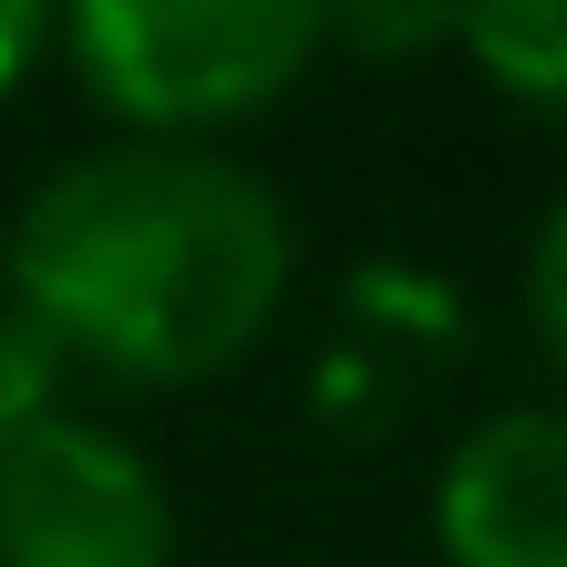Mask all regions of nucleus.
Wrapping results in <instances>:
<instances>
[{
    "mask_svg": "<svg viewBox=\"0 0 567 567\" xmlns=\"http://www.w3.org/2000/svg\"><path fill=\"white\" fill-rule=\"evenodd\" d=\"M11 316L116 389H200L264 347L295 295V221L200 137H116L63 158L11 221Z\"/></svg>",
    "mask_w": 567,
    "mask_h": 567,
    "instance_id": "f257e3e1",
    "label": "nucleus"
},
{
    "mask_svg": "<svg viewBox=\"0 0 567 567\" xmlns=\"http://www.w3.org/2000/svg\"><path fill=\"white\" fill-rule=\"evenodd\" d=\"M84 95L137 137H210L295 95L316 0H53Z\"/></svg>",
    "mask_w": 567,
    "mask_h": 567,
    "instance_id": "f03ea898",
    "label": "nucleus"
},
{
    "mask_svg": "<svg viewBox=\"0 0 567 567\" xmlns=\"http://www.w3.org/2000/svg\"><path fill=\"white\" fill-rule=\"evenodd\" d=\"M179 505L168 473L105 421H32L0 452V567H168Z\"/></svg>",
    "mask_w": 567,
    "mask_h": 567,
    "instance_id": "7ed1b4c3",
    "label": "nucleus"
},
{
    "mask_svg": "<svg viewBox=\"0 0 567 567\" xmlns=\"http://www.w3.org/2000/svg\"><path fill=\"white\" fill-rule=\"evenodd\" d=\"M431 536L452 567H567V421L547 400H515L452 442Z\"/></svg>",
    "mask_w": 567,
    "mask_h": 567,
    "instance_id": "20e7f679",
    "label": "nucleus"
},
{
    "mask_svg": "<svg viewBox=\"0 0 567 567\" xmlns=\"http://www.w3.org/2000/svg\"><path fill=\"white\" fill-rule=\"evenodd\" d=\"M452 295L431 274H389V264H368V274H347V295H337V347H326V368H316V400H326V421L337 431H389V421H410L421 410V389L452 368Z\"/></svg>",
    "mask_w": 567,
    "mask_h": 567,
    "instance_id": "39448f33",
    "label": "nucleus"
},
{
    "mask_svg": "<svg viewBox=\"0 0 567 567\" xmlns=\"http://www.w3.org/2000/svg\"><path fill=\"white\" fill-rule=\"evenodd\" d=\"M452 42L536 116L567 95V0H452Z\"/></svg>",
    "mask_w": 567,
    "mask_h": 567,
    "instance_id": "423d86ee",
    "label": "nucleus"
},
{
    "mask_svg": "<svg viewBox=\"0 0 567 567\" xmlns=\"http://www.w3.org/2000/svg\"><path fill=\"white\" fill-rule=\"evenodd\" d=\"M316 42L358 63H431L452 53V0H316Z\"/></svg>",
    "mask_w": 567,
    "mask_h": 567,
    "instance_id": "0eeeda50",
    "label": "nucleus"
},
{
    "mask_svg": "<svg viewBox=\"0 0 567 567\" xmlns=\"http://www.w3.org/2000/svg\"><path fill=\"white\" fill-rule=\"evenodd\" d=\"M53 389H63V358L42 347L32 316H11V305H0V452H11L32 421H53Z\"/></svg>",
    "mask_w": 567,
    "mask_h": 567,
    "instance_id": "6e6552de",
    "label": "nucleus"
},
{
    "mask_svg": "<svg viewBox=\"0 0 567 567\" xmlns=\"http://www.w3.org/2000/svg\"><path fill=\"white\" fill-rule=\"evenodd\" d=\"M557 264H567V221L547 210V221H536V274H526V337H536V358H557V347H567V305H557Z\"/></svg>",
    "mask_w": 567,
    "mask_h": 567,
    "instance_id": "1a4fd4ad",
    "label": "nucleus"
},
{
    "mask_svg": "<svg viewBox=\"0 0 567 567\" xmlns=\"http://www.w3.org/2000/svg\"><path fill=\"white\" fill-rule=\"evenodd\" d=\"M42 42H53V0H0V95H21Z\"/></svg>",
    "mask_w": 567,
    "mask_h": 567,
    "instance_id": "9d476101",
    "label": "nucleus"
}]
</instances>
